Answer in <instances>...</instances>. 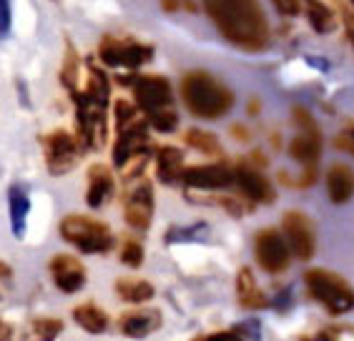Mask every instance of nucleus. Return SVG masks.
<instances>
[{
  "instance_id": "1",
  "label": "nucleus",
  "mask_w": 354,
  "mask_h": 341,
  "mask_svg": "<svg viewBox=\"0 0 354 341\" xmlns=\"http://www.w3.org/2000/svg\"><path fill=\"white\" fill-rule=\"evenodd\" d=\"M206 15L226 41L241 50H261L269 43V23L257 0H201Z\"/></svg>"
},
{
  "instance_id": "2",
  "label": "nucleus",
  "mask_w": 354,
  "mask_h": 341,
  "mask_svg": "<svg viewBox=\"0 0 354 341\" xmlns=\"http://www.w3.org/2000/svg\"><path fill=\"white\" fill-rule=\"evenodd\" d=\"M133 90V101L149 126L158 133H174L178 128V113L174 108V88L164 75H138L121 78Z\"/></svg>"
},
{
  "instance_id": "3",
  "label": "nucleus",
  "mask_w": 354,
  "mask_h": 341,
  "mask_svg": "<svg viewBox=\"0 0 354 341\" xmlns=\"http://www.w3.org/2000/svg\"><path fill=\"white\" fill-rule=\"evenodd\" d=\"M181 101L191 116L201 121H218L234 108L236 96L216 75L206 70H189L181 78Z\"/></svg>"
},
{
  "instance_id": "4",
  "label": "nucleus",
  "mask_w": 354,
  "mask_h": 341,
  "mask_svg": "<svg viewBox=\"0 0 354 341\" xmlns=\"http://www.w3.org/2000/svg\"><path fill=\"white\" fill-rule=\"evenodd\" d=\"M58 231L66 244H71L81 253H88V256L111 253L116 246V236L111 231V226L93 216H86V213H68L61 221Z\"/></svg>"
},
{
  "instance_id": "5",
  "label": "nucleus",
  "mask_w": 354,
  "mask_h": 341,
  "mask_svg": "<svg viewBox=\"0 0 354 341\" xmlns=\"http://www.w3.org/2000/svg\"><path fill=\"white\" fill-rule=\"evenodd\" d=\"M304 284L314 301H319L332 316H342L354 309V286L344 276L329 269H309Z\"/></svg>"
},
{
  "instance_id": "6",
  "label": "nucleus",
  "mask_w": 354,
  "mask_h": 341,
  "mask_svg": "<svg viewBox=\"0 0 354 341\" xmlns=\"http://www.w3.org/2000/svg\"><path fill=\"white\" fill-rule=\"evenodd\" d=\"M153 58V46L131 38H113L106 35L98 46V61L109 68H123V70H138L141 66Z\"/></svg>"
},
{
  "instance_id": "7",
  "label": "nucleus",
  "mask_w": 354,
  "mask_h": 341,
  "mask_svg": "<svg viewBox=\"0 0 354 341\" xmlns=\"http://www.w3.org/2000/svg\"><path fill=\"white\" fill-rule=\"evenodd\" d=\"M43 144V158H46V168L50 176H66L75 168L83 148L78 144L75 133L66 128H55L41 138Z\"/></svg>"
},
{
  "instance_id": "8",
  "label": "nucleus",
  "mask_w": 354,
  "mask_h": 341,
  "mask_svg": "<svg viewBox=\"0 0 354 341\" xmlns=\"http://www.w3.org/2000/svg\"><path fill=\"white\" fill-rule=\"evenodd\" d=\"M292 118H294V123H297L299 133H297V136L292 138V144H289V156H292L294 161H299L301 166H317L319 153H322L319 126H317L312 113H309L307 108H301V106L294 108Z\"/></svg>"
},
{
  "instance_id": "9",
  "label": "nucleus",
  "mask_w": 354,
  "mask_h": 341,
  "mask_svg": "<svg viewBox=\"0 0 354 341\" xmlns=\"http://www.w3.org/2000/svg\"><path fill=\"white\" fill-rule=\"evenodd\" d=\"M254 256L257 264L266 273H281L292 264V249L286 244L284 233L277 228H261L254 236Z\"/></svg>"
},
{
  "instance_id": "10",
  "label": "nucleus",
  "mask_w": 354,
  "mask_h": 341,
  "mask_svg": "<svg viewBox=\"0 0 354 341\" xmlns=\"http://www.w3.org/2000/svg\"><path fill=\"white\" fill-rule=\"evenodd\" d=\"M281 233L292 249V256L299 261H309L317 251V233H314V221L304 211H286L281 219Z\"/></svg>"
},
{
  "instance_id": "11",
  "label": "nucleus",
  "mask_w": 354,
  "mask_h": 341,
  "mask_svg": "<svg viewBox=\"0 0 354 341\" xmlns=\"http://www.w3.org/2000/svg\"><path fill=\"white\" fill-rule=\"evenodd\" d=\"M153 211H156L153 186H151V181L143 178L141 184H136L126 193V201H123V219H126L129 228L143 233V231H149L151 221H153Z\"/></svg>"
},
{
  "instance_id": "12",
  "label": "nucleus",
  "mask_w": 354,
  "mask_h": 341,
  "mask_svg": "<svg viewBox=\"0 0 354 341\" xmlns=\"http://www.w3.org/2000/svg\"><path fill=\"white\" fill-rule=\"evenodd\" d=\"M143 153H151V144H149V121L141 116L133 123H129L126 128L116 130L113 166L123 168L129 161H133L136 156H143Z\"/></svg>"
},
{
  "instance_id": "13",
  "label": "nucleus",
  "mask_w": 354,
  "mask_h": 341,
  "mask_svg": "<svg viewBox=\"0 0 354 341\" xmlns=\"http://www.w3.org/2000/svg\"><path fill=\"white\" fill-rule=\"evenodd\" d=\"M234 188L254 204H274L277 201V191H274L272 181L261 173L259 166L254 164L234 166Z\"/></svg>"
},
{
  "instance_id": "14",
  "label": "nucleus",
  "mask_w": 354,
  "mask_h": 341,
  "mask_svg": "<svg viewBox=\"0 0 354 341\" xmlns=\"http://www.w3.org/2000/svg\"><path fill=\"white\" fill-rule=\"evenodd\" d=\"M181 181L186 188H194V191H224L234 186V168L224 164L191 166V168H184Z\"/></svg>"
},
{
  "instance_id": "15",
  "label": "nucleus",
  "mask_w": 354,
  "mask_h": 341,
  "mask_svg": "<svg viewBox=\"0 0 354 341\" xmlns=\"http://www.w3.org/2000/svg\"><path fill=\"white\" fill-rule=\"evenodd\" d=\"M48 271L61 293H78L86 286V266L71 253H55L48 261Z\"/></svg>"
},
{
  "instance_id": "16",
  "label": "nucleus",
  "mask_w": 354,
  "mask_h": 341,
  "mask_svg": "<svg viewBox=\"0 0 354 341\" xmlns=\"http://www.w3.org/2000/svg\"><path fill=\"white\" fill-rule=\"evenodd\" d=\"M86 204L88 208H103L109 204L113 193H116V178H113V170L106 164H93L86 173Z\"/></svg>"
},
{
  "instance_id": "17",
  "label": "nucleus",
  "mask_w": 354,
  "mask_h": 341,
  "mask_svg": "<svg viewBox=\"0 0 354 341\" xmlns=\"http://www.w3.org/2000/svg\"><path fill=\"white\" fill-rule=\"evenodd\" d=\"M161 324H164V319L156 309H133L118 319V331L126 339H146V336L156 334Z\"/></svg>"
},
{
  "instance_id": "18",
  "label": "nucleus",
  "mask_w": 354,
  "mask_h": 341,
  "mask_svg": "<svg viewBox=\"0 0 354 341\" xmlns=\"http://www.w3.org/2000/svg\"><path fill=\"white\" fill-rule=\"evenodd\" d=\"M236 299L239 306L246 309V311H261V309L272 306V301L259 289V284L254 279V271L249 266L239 269L236 273Z\"/></svg>"
},
{
  "instance_id": "19",
  "label": "nucleus",
  "mask_w": 354,
  "mask_h": 341,
  "mask_svg": "<svg viewBox=\"0 0 354 341\" xmlns=\"http://www.w3.org/2000/svg\"><path fill=\"white\" fill-rule=\"evenodd\" d=\"M327 196L332 204L342 206L354 198V168L347 164H332L327 170Z\"/></svg>"
},
{
  "instance_id": "20",
  "label": "nucleus",
  "mask_w": 354,
  "mask_h": 341,
  "mask_svg": "<svg viewBox=\"0 0 354 341\" xmlns=\"http://www.w3.org/2000/svg\"><path fill=\"white\" fill-rule=\"evenodd\" d=\"M28 213H30V196L21 184L8 188V216L15 239H23L28 228Z\"/></svg>"
},
{
  "instance_id": "21",
  "label": "nucleus",
  "mask_w": 354,
  "mask_h": 341,
  "mask_svg": "<svg viewBox=\"0 0 354 341\" xmlns=\"http://www.w3.org/2000/svg\"><path fill=\"white\" fill-rule=\"evenodd\" d=\"M184 150L174 146H161L156 150V176L161 184H178L184 176Z\"/></svg>"
},
{
  "instance_id": "22",
  "label": "nucleus",
  "mask_w": 354,
  "mask_h": 341,
  "mask_svg": "<svg viewBox=\"0 0 354 341\" xmlns=\"http://www.w3.org/2000/svg\"><path fill=\"white\" fill-rule=\"evenodd\" d=\"M113 289H116L118 299L126 301V304H133V306L151 301L153 299V293H156V289H153L151 281L138 279V276H121V279H116Z\"/></svg>"
},
{
  "instance_id": "23",
  "label": "nucleus",
  "mask_w": 354,
  "mask_h": 341,
  "mask_svg": "<svg viewBox=\"0 0 354 341\" xmlns=\"http://www.w3.org/2000/svg\"><path fill=\"white\" fill-rule=\"evenodd\" d=\"M73 321L86 331V334H103V331L111 327L109 314H106L101 306L91 304V301L88 304H78V306L73 309Z\"/></svg>"
},
{
  "instance_id": "24",
  "label": "nucleus",
  "mask_w": 354,
  "mask_h": 341,
  "mask_svg": "<svg viewBox=\"0 0 354 341\" xmlns=\"http://www.w3.org/2000/svg\"><path fill=\"white\" fill-rule=\"evenodd\" d=\"M83 96L88 98V101L98 103V106H106L109 108L111 103V78L103 73L98 66L91 63L88 66V75H86V83H83Z\"/></svg>"
},
{
  "instance_id": "25",
  "label": "nucleus",
  "mask_w": 354,
  "mask_h": 341,
  "mask_svg": "<svg viewBox=\"0 0 354 341\" xmlns=\"http://www.w3.org/2000/svg\"><path fill=\"white\" fill-rule=\"evenodd\" d=\"M184 144L189 146V148L198 150V153H204V156H214V158L224 156V148H221V144H218V138L204 128H189L186 130Z\"/></svg>"
},
{
  "instance_id": "26",
  "label": "nucleus",
  "mask_w": 354,
  "mask_h": 341,
  "mask_svg": "<svg viewBox=\"0 0 354 341\" xmlns=\"http://www.w3.org/2000/svg\"><path fill=\"white\" fill-rule=\"evenodd\" d=\"M301 3H304V8H307L309 26L322 35L332 33L334 26H337V15L332 13V8L324 6L322 0H301Z\"/></svg>"
},
{
  "instance_id": "27",
  "label": "nucleus",
  "mask_w": 354,
  "mask_h": 341,
  "mask_svg": "<svg viewBox=\"0 0 354 341\" xmlns=\"http://www.w3.org/2000/svg\"><path fill=\"white\" fill-rule=\"evenodd\" d=\"M63 334V321L55 316H41L30 324V339L33 341H55Z\"/></svg>"
},
{
  "instance_id": "28",
  "label": "nucleus",
  "mask_w": 354,
  "mask_h": 341,
  "mask_svg": "<svg viewBox=\"0 0 354 341\" xmlns=\"http://www.w3.org/2000/svg\"><path fill=\"white\" fill-rule=\"evenodd\" d=\"M78 73H81V63H78V53L71 43H66V58H63L61 68V83L66 86V90H78Z\"/></svg>"
},
{
  "instance_id": "29",
  "label": "nucleus",
  "mask_w": 354,
  "mask_h": 341,
  "mask_svg": "<svg viewBox=\"0 0 354 341\" xmlns=\"http://www.w3.org/2000/svg\"><path fill=\"white\" fill-rule=\"evenodd\" d=\"M118 259H121L123 266L138 269L143 264V244L138 239H133V236L123 239L121 251H118Z\"/></svg>"
},
{
  "instance_id": "30",
  "label": "nucleus",
  "mask_w": 354,
  "mask_h": 341,
  "mask_svg": "<svg viewBox=\"0 0 354 341\" xmlns=\"http://www.w3.org/2000/svg\"><path fill=\"white\" fill-rule=\"evenodd\" d=\"M143 113L138 110L136 103L126 101V98H118L116 103H113V123H116V130L126 128L129 123H133L136 118H141Z\"/></svg>"
},
{
  "instance_id": "31",
  "label": "nucleus",
  "mask_w": 354,
  "mask_h": 341,
  "mask_svg": "<svg viewBox=\"0 0 354 341\" xmlns=\"http://www.w3.org/2000/svg\"><path fill=\"white\" fill-rule=\"evenodd\" d=\"M10 26H13V8H10V0H0V41L10 35Z\"/></svg>"
},
{
  "instance_id": "32",
  "label": "nucleus",
  "mask_w": 354,
  "mask_h": 341,
  "mask_svg": "<svg viewBox=\"0 0 354 341\" xmlns=\"http://www.w3.org/2000/svg\"><path fill=\"white\" fill-rule=\"evenodd\" d=\"M272 3L277 8V13L284 15V18H297L301 13V8H304L301 0H272Z\"/></svg>"
},
{
  "instance_id": "33",
  "label": "nucleus",
  "mask_w": 354,
  "mask_h": 341,
  "mask_svg": "<svg viewBox=\"0 0 354 341\" xmlns=\"http://www.w3.org/2000/svg\"><path fill=\"white\" fill-rule=\"evenodd\" d=\"M334 146H337L339 150H344V153H352L354 156V126L347 130H342L339 136L334 138Z\"/></svg>"
},
{
  "instance_id": "34",
  "label": "nucleus",
  "mask_w": 354,
  "mask_h": 341,
  "mask_svg": "<svg viewBox=\"0 0 354 341\" xmlns=\"http://www.w3.org/2000/svg\"><path fill=\"white\" fill-rule=\"evenodd\" d=\"M161 6H164V10H169V13H176V10H196V6L191 3V0H161Z\"/></svg>"
},
{
  "instance_id": "35",
  "label": "nucleus",
  "mask_w": 354,
  "mask_h": 341,
  "mask_svg": "<svg viewBox=\"0 0 354 341\" xmlns=\"http://www.w3.org/2000/svg\"><path fill=\"white\" fill-rule=\"evenodd\" d=\"M10 281H13V266L0 259V296L6 293V289H8Z\"/></svg>"
},
{
  "instance_id": "36",
  "label": "nucleus",
  "mask_w": 354,
  "mask_h": 341,
  "mask_svg": "<svg viewBox=\"0 0 354 341\" xmlns=\"http://www.w3.org/2000/svg\"><path fill=\"white\" fill-rule=\"evenodd\" d=\"M196 341H244L241 339V334H236V331H218V334H209V336H198Z\"/></svg>"
},
{
  "instance_id": "37",
  "label": "nucleus",
  "mask_w": 354,
  "mask_h": 341,
  "mask_svg": "<svg viewBox=\"0 0 354 341\" xmlns=\"http://www.w3.org/2000/svg\"><path fill=\"white\" fill-rule=\"evenodd\" d=\"M342 26H344V33H347L349 46L354 48V13H349L347 8L342 10Z\"/></svg>"
},
{
  "instance_id": "38",
  "label": "nucleus",
  "mask_w": 354,
  "mask_h": 341,
  "mask_svg": "<svg viewBox=\"0 0 354 341\" xmlns=\"http://www.w3.org/2000/svg\"><path fill=\"white\" fill-rule=\"evenodd\" d=\"M301 341H339V334H337L334 329H324V331H319V334L307 336V339H301Z\"/></svg>"
},
{
  "instance_id": "39",
  "label": "nucleus",
  "mask_w": 354,
  "mask_h": 341,
  "mask_svg": "<svg viewBox=\"0 0 354 341\" xmlns=\"http://www.w3.org/2000/svg\"><path fill=\"white\" fill-rule=\"evenodd\" d=\"M13 339H15L13 324H8L6 319H0V341H13Z\"/></svg>"
},
{
  "instance_id": "40",
  "label": "nucleus",
  "mask_w": 354,
  "mask_h": 341,
  "mask_svg": "<svg viewBox=\"0 0 354 341\" xmlns=\"http://www.w3.org/2000/svg\"><path fill=\"white\" fill-rule=\"evenodd\" d=\"M232 133L239 138V141H249V133H246L244 126H232Z\"/></svg>"
},
{
  "instance_id": "41",
  "label": "nucleus",
  "mask_w": 354,
  "mask_h": 341,
  "mask_svg": "<svg viewBox=\"0 0 354 341\" xmlns=\"http://www.w3.org/2000/svg\"><path fill=\"white\" fill-rule=\"evenodd\" d=\"M349 3H352V6H354V0H349Z\"/></svg>"
},
{
  "instance_id": "42",
  "label": "nucleus",
  "mask_w": 354,
  "mask_h": 341,
  "mask_svg": "<svg viewBox=\"0 0 354 341\" xmlns=\"http://www.w3.org/2000/svg\"><path fill=\"white\" fill-rule=\"evenodd\" d=\"M55 3H58V0H55Z\"/></svg>"
}]
</instances>
